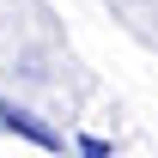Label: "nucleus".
<instances>
[{
	"mask_svg": "<svg viewBox=\"0 0 158 158\" xmlns=\"http://www.w3.org/2000/svg\"><path fill=\"white\" fill-rule=\"evenodd\" d=\"M0 128L19 134V140H31V146H43V152H61V134H55V128H43L31 110H19V103H6V98H0Z\"/></svg>",
	"mask_w": 158,
	"mask_h": 158,
	"instance_id": "f257e3e1",
	"label": "nucleus"
},
{
	"mask_svg": "<svg viewBox=\"0 0 158 158\" xmlns=\"http://www.w3.org/2000/svg\"><path fill=\"white\" fill-rule=\"evenodd\" d=\"M79 158H110V146H103L98 134H85V140H79Z\"/></svg>",
	"mask_w": 158,
	"mask_h": 158,
	"instance_id": "f03ea898",
	"label": "nucleus"
}]
</instances>
